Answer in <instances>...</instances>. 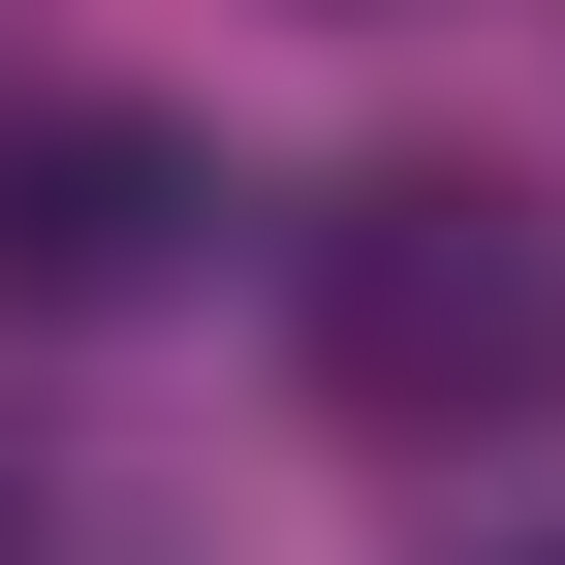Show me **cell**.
I'll return each instance as SVG.
<instances>
[{"label": "cell", "instance_id": "obj_1", "mask_svg": "<svg viewBox=\"0 0 565 565\" xmlns=\"http://www.w3.org/2000/svg\"><path fill=\"white\" fill-rule=\"evenodd\" d=\"M282 345H315L345 440H565V221L471 158H345L315 221H282Z\"/></svg>", "mask_w": 565, "mask_h": 565}, {"label": "cell", "instance_id": "obj_2", "mask_svg": "<svg viewBox=\"0 0 565 565\" xmlns=\"http://www.w3.org/2000/svg\"><path fill=\"white\" fill-rule=\"evenodd\" d=\"M221 252V158L158 95H0V315H158Z\"/></svg>", "mask_w": 565, "mask_h": 565}, {"label": "cell", "instance_id": "obj_3", "mask_svg": "<svg viewBox=\"0 0 565 565\" xmlns=\"http://www.w3.org/2000/svg\"><path fill=\"white\" fill-rule=\"evenodd\" d=\"M0 565H32V503H0Z\"/></svg>", "mask_w": 565, "mask_h": 565}]
</instances>
